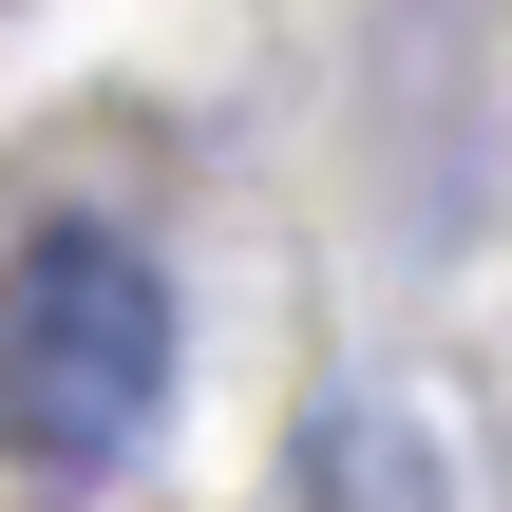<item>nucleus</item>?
<instances>
[{
    "label": "nucleus",
    "instance_id": "f257e3e1",
    "mask_svg": "<svg viewBox=\"0 0 512 512\" xmlns=\"http://www.w3.org/2000/svg\"><path fill=\"white\" fill-rule=\"evenodd\" d=\"M171 399V285L114 228H38L0 266V456L19 475H114Z\"/></svg>",
    "mask_w": 512,
    "mask_h": 512
}]
</instances>
